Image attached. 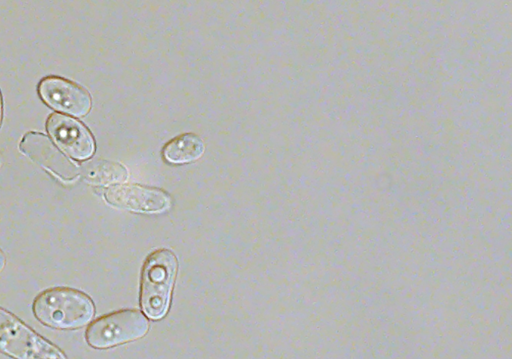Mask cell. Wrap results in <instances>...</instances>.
I'll use <instances>...</instances> for the list:
<instances>
[{"mask_svg": "<svg viewBox=\"0 0 512 359\" xmlns=\"http://www.w3.org/2000/svg\"><path fill=\"white\" fill-rule=\"evenodd\" d=\"M176 268V257L168 249L156 250L146 259L141 280V303L148 317L159 319L165 315Z\"/></svg>", "mask_w": 512, "mask_h": 359, "instance_id": "cell-2", "label": "cell"}, {"mask_svg": "<svg viewBox=\"0 0 512 359\" xmlns=\"http://www.w3.org/2000/svg\"><path fill=\"white\" fill-rule=\"evenodd\" d=\"M6 263V258L3 251L0 249V272L4 269Z\"/></svg>", "mask_w": 512, "mask_h": 359, "instance_id": "cell-11", "label": "cell"}, {"mask_svg": "<svg viewBox=\"0 0 512 359\" xmlns=\"http://www.w3.org/2000/svg\"><path fill=\"white\" fill-rule=\"evenodd\" d=\"M34 316L44 325L56 329H76L86 325L94 315L92 300L70 287H53L36 296Z\"/></svg>", "mask_w": 512, "mask_h": 359, "instance_id": "cell-1", "label": "cell"}, {"mask_svg": "<svg viewBox=\"0 0 512 359\" xmlns=\"http://www.w3.org/2000/svg\"><path fill=\"white\" fill-rule=\"evenodd\" d=\"M148 327V320L141 312L121 310L93 321L85 337L90 346L104 349L138 339L148 331Z\"/></svg>", "mask_w": 512, "mask_h": 359, "instance_id": "cell-4", "label": "cell"}, {"mask_svg": "<svg viewBox=\"0 0 512 359\" xmlns=\"http://www.w3.org/2000/svg\"><path fill=\"white\" fill-rule=\"evenodd\" d=\"M104 195L109 204L136 212H162L170 206V198L164 191L140 185H114Z\"/></svg>", "mask_w": 512, "mask_h": 359, "instance_id": "cell-7", "label": "cell"}, {"mask_svg": "<svg viewBox=\"0 0 512 359\" xmlns=\"http://www.w3.org/2000/svg\"><path fill=\"white\" fill-rule=\"evenodd\" d=\"M80 172L91 184L108 185L128 178L127 169L114 161L96 159L82 164Z\"/></svg>", "mask_w": 512, "mask_h": 359, "instance_id": "cell-9", "label": "cell"}, {"mask_svg": "<svg viewBox=\"0 0 512 359\" xmlns=\"http://www.w3.org/2000/svg\"><path fill=\"white\" fill-rule=\"evenodd\" d=\"M204 143L196 134H182L167 143L164 157L171 163H188L197 160L204 152Z\"/></svg>", "mask_w": 512, "mask_h": 359, "instance_id": "cell-10", "label": "cell"}, {"mask_svg": "<svg viewBox=\"0 0 512 359\" xmlns=\"http://www.w3.org/2000/svg\"><path fill=\"white\" fill-rule=\"evenodd\" d=\"M20 148L30 158L55 172H59L60 167L77 170L76 166L61 154L43 134H26L21 141Z\"/></svg>", "mask_w": 512, "mask_h": 359, "instance_id": "cell-8", "label": "cell"}, {"mask_svg": "<svg viewBox=\"0 0 512 359\" xmlns=\"http://www.w3.org/2000/svg\"><path fill=\"white\" fill-rule=\"evenodd\" d=\"M42 100L55 110L77 117L86 115L91 108V97L80 85L65 78H44L38 87Z\"/></svg>", "mask_w": 512, "mask_h": 359, "instance_id": "cell-5", "label": "cell"}, {"mask_svg": "<svg viewBox=\"0 0 512 359\" xmlns=\"http://www.w3.org/2000/svg\"><path fill=\"white\" fill-rule=\"evenodd\" d=\"M2 163H3V158H2V155L0 153V167L2 166Z\"/></svg>", "mask_w": 512, "mask_h": 359, "instance_id": "cell-13", "label": "cell"}, {"mask_svg": "<svg viewBox=\"0 0 512 359\" xmlns=\"http://www.w3.org/2000/svg\"><path fill=\"white\" fill-rule=\"evenodd\" d=\"M46 127L55 143L76 160L90 158L95 151V142L90 131L79 121L68 116L53 113Z\"/></svg>", "mask_w": 512, "mask_h": 359, "instance_id": "cell-6", "label": "cell"}, {"mask_svg": "<svg viewBox=\"0 0 512 359\" xmlns=\"http://www.w3.org/2000/svg\"><path fill=\"white\" fill-rule=\"evenodd\" d=\"M0 351L15 359H66L55 345L0 308Z\"/></svg>", "mask_w": 512, "mask_h": 359, "instance_id": "cell-3", "label": "cell"}, {"mask_svg": "<svg viewBox=\"0 0 512 359\" xmlns=\"http://www.w3.org/2000/svg\"><path fill=\"white\" fill-rule=\"evenodd\" d=\"M2 115H3V108H2V98H1V93H0V126H1V122H2Z\"/></svg>", "mask_w": 512, "mask_h": 359, "instance_id": "cell-12", "label": "cell"}]
</instances>
